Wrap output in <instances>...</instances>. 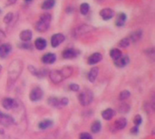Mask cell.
<instances>
[{
    "instance_id": "21",
    "label": "cell",
    "mask_w": 155,
    "mask_h": 139,
    "mask_svg": "<svg viewBox=\"0 0 155 139\" xmlns=\"http://www.w3.org/2000/svg\"><path fill=\"white\" fill-rule=\"evenodd\" d=\"M126 19H127V15H126L124 13H120V14H118L117 18H116V21H115V25L118 26V27L124 26V25L125 24Z\"/></svg>"
},
{
    "instance_id": "14",
    "label": "cell",
    "mask_w": 155,
    "mask_h": 139,
    "mask_svg": "<svg viewBox=\"0 0 155 139\" xmlns=\"http://www.w3.org/2000/svg\"><path fill=\"white\" fill-rule=\"evenodd\" d=\"M130 62V59L128 55H122L119 59L114 61V65L118 68H124L127 66Z\"/></svg>"
},
{
    "instance_id": "12",
    "label": "cell",
    "mask_w": 155,
    "mask_h": 139,
    "mask_svg": "<svg viewBox=\"0 0 155 139\" xmlns=\"http://www.w3.org/2000/svg\"><path fill=\"white\" fill-rule=\"evenodd\" d=\"M100 16L104 20V21H108L111 20L114 16V11L111 8H103L100 11Z\"/></svg>"
},
{
    "instance_id": "35",
    "label": "cell",
    "mask_w": 155,
    "mask_h": 139,
    "mask_svg": "<svg viewBox=\"0 0 155 139\" xmlns=\"http://www.w3.org/2000/svg\"><path fill=\"white\" fill-rule=\"evenodd\" d=\"M18 46L23 50H31L32 49V44H30L29 43H22Z\"/></svg>"
},
{
    "instance_id": "26",
    "label": "cell",
    "mask_w": 155,
    "mask_h": 139,
    "mask_svg": "<svg viewBox=\"0 0 155 139\" xmlns=\"http://www.w3.org/2000/svg\"><path fill=\"white\" fill-rule=\"evenodd\" d=\"M142 36H143V32L141 30H138V31L134 32V33H132V35L129 38H130L131 42H137L142 38Z\"/></svg>"
},
{
    "instance_id": "20",
    "label": "cell",
    "mask_w": 155,
    "mask_h": 139,
    "mask_svg": "<svg viewBox=\"0 0 155 139\" xmlns=\"http://www.w3.org/2000/svg\"><path fill=\"white\" fill-rule=\"evenodd\" d=\"M98 73H99V69L97 67H94L91 69V71L88 72L87 74V79L90 82H94L97 76H98Z\"/></svg>"
},
{
    "instance_id": "23",
    "label": "cell",
    "mask_w": 155,
    "mask_h": 139,
    "mask_svg": "<svg viewBox=\"0 0 155 139\" xmlns=\"http://www.w3.org/2000/svg\"><path fill=\"white\" fill-rule=\"evenodd\" d=\"M52 126H53V121L50 119H45L38 124V128L41 130H45V129L51 128Z\"/></svg>"
},
{
    "instance_id": "31",
    "label": "cell",
    "mask_w": 155,
    "mask_h": 139,
    "mask_svg": "<svg viewBox=\"0 0 155 139\" xmlns=\"http://www.w3.org/2000/svg\"><path fill=\"white\" fill-rule=\"evenodd\" d=\"M14 20V14L13 13H7L5 16L4 17V23L6 24H11V22Z\"/></svg>"
},
{
    "instance_id": "37",
    "label": "cell",
    "mask_w": 155,
    "mask_h": 139,
    "mask_svg": "<svg viewBox=\"0 0 155 139\" xmlns=\"http://www.w3.org/2000/svg\"><path fill=\"white\" fill-rule=\"evenodd\" d=\"M79 139H93V137L89 134V133H82L79 137Z\"/></svg>"
},
{
    "instance_id": "32",
    "label": "cell",
    "mask_w": 155,
    "mask_h": 139,
    "mask_svg": "<svg viewBox=\"0 0 155 139\" xmlns=\"http://www.w3.org/2000/svg\"><path fill=\"white\" fill-rule=\"evenodd\" d=\"M130 95H131V93H130L129 90H124V91H122L120 93L119 99H120V100H125L130 97Z\"/></svg>"
},
{
    "instance_id": "28",
    "label": "cell",
    "mask_w": 155,
    "mask_h": 139,
    "mask_svg": "<svg viewBox=\"0 0 155 139\" xmlns=\"http://www.w3.org/2000/svg\"><path fill=\"white\" fill-rule=\"evenodd\" d=\"M90 10V5L88 3H83L80 5V12L83 15H86L89 13Z\"/></svg>"
},
{
    "instance_id": "42",
    "label": "cell",
    "mask_w": 155,
    "mask_h": 139,
    "mask_svg": "<svg viewBox=\"0 0 155 139\" xmlns=\"http://www.w3.org/2000/svg\"><path fill=\"white\" fill-rule=\"evenodd\" d=\"M25 2H31L32 0H25Z\"/></svg>"
},
{
    "instance_id": "22",
    "label": "cell",
    "mask_w": 155,
    "mask_h": 139,
    "mask_svg": "<svg viewBox=\"0 0 155 139\" xmlns=\"http://www.w3.org/2000/svg\"><path fill=\"white\" fill-rule=\"evenodd\" d=\"M114 115H115V111L114 109H107L104 110L103 113H102V117L105 120L112 119L114 117Z\"/></svg>"
},
{
    "instance_id": "24",
    "label": "cell",
    "mask_w": 155,
    "mask_h": 139,
    "mask_svg": "<svg viewBox=\"0 0 155 139\" xmlns=\"http://www.w3.org/2000/svg\"><path fill=\"white\" fill-rule=\"evenodd\" d=\"M55 5V0H45L42 3L41 8L43 10H50L52 9Z\"/></svg>"
},
{
    "instance_id": "7",
    "label": "cell",
    "mask_w": 155,
    "mask_h": 139,
    "mask_svg": "<svg viewBox=\"0 0 155 139\" xmlns=\"http://www.w3.org/2000/svg\"><path fill=\"white\" fill-rule=\"evenodd\" d=\"M44 96V91L41 88L39 87H35L31 91H30V94H29V98L32 101L35 102V101H38L40 100Z\"/></svg>"
},
{
    "instance_id": "11",
    "label": "cell",
    "mask_w": 155,
    "mask_h": 139,
    "mask_svg": "<svg viewBox=\"0 0 155 139\" xmlns=\"http://www.w3.org/2000/svg\"><path fill=\"white\" fill-rule=\"evenodd\" d=\"M79 53L80 52L78 50H75L74 48H69V49H65L63 52V57L66 60L74 59V58H76L79 55Z\"/></svg>"
},
{
    "instance_id": "2",
    "label": "cell",
    "mask_w": 155,
    "mask_h": 139,
    "mask_svg": "<svg viewBox=\"0 0 155 139\" xmlns=\"http://www.w3.org/2000/svg\"><path fill=\"white\" fill-rule=\"evenodd\" d=\"M73 72H74V70H73L72 67L65 66V67H63L60 70L51 71L49 72V77H50V80L54 83L57 84V83H60L61 81H63L64 80L71 77Z\"/></svg>"
},
{
    "instance_id": "36",
    "label": "cell",
    "mask_w": 155,
    "mask_h": 139,
    "mask_svg": "<svg viewBox=\"0 0 155 139\" xmlns=\"http://www.w3.org/2000/svg\"><path fill=\"white\" fill-rule=\"evenodd\" d=\"M69 90H72V91L76 92V91H78L80 90V87H79V85H77L75 83H72V84L69 85Z\"/></svg>"
},
{
    "instance_id": "43",
    "label": "cell",
    "mask_w": 155,
    "mask_h": 139,
    "mask_svg": "<svg viewBox=\"0 0 155 139\" xmlns=\"http://www.w3.org/2000/svg\"><path fill=\"white\" fill-rule=\"evenodd\" d=\"M1 71H2V66L0 65V72H1Z\"/></svg>"
},
{
    "instance_id": "19",
    "label": "cell",
    "mask_w": 155,
    "mask_h": 139,
    "mask_svg": "<svg viewBox=\"0 0 155 139\" xmlns=\"http://www.w3.org/2000/svg\"><path fill=\"white\" fill-rule=\"evenodd\" d=\"M126 125H127V119L125 118H120L114 122V127L116 130H122L126 127Z\"/></svg>"
},
{
    "instance_id": "30",
    "label": "cell",
    "mask_w": 155,
    "mask_h": 139,
    "mask_svg": "<svg viewBox=\"0 0 155 139\" xmlns=\"http://www.w3.org/2000/svg\"><path fill=\"white\" fill-rule=\"evenodd\" d=\"M129 110H130V105L127 103H124L119 107V112L120 113L125 114V113L129 112Z\"/></svg>"
},
{
    "instance_id": "44",
    "label": "cell",
    "mask_w": 155,
    "mask_h": 139,
    "mask_svg": "<svg viewBox=\"0 0 155 139\" xmlns=\"http://www.w3.org/2000/svg\"><path fill=\"white\" fill-rule=\"evenodd\" d=\"M0 14H1V10H0Z\"/></svg>"
},
{
    "instance_id": "29",
    "label": "cell",
    "mask_w": 155,
    "mask_h": 139,
    "mask_svg": "<svg viewBox=\"0 0 155 139\" xmlns=\"http://www.w3.org/2000/svg\"><path fill=\"white\" fill-rule=\"evenodd\" d=\"M131 40H130V38L128 37H125V38H123L120 42H119V43H118V45H119V47H121V48H126V47H128L130 44H131Z\"/></svg>"
},
{
    "instance_id": "41",
    "label": "cell",
    "mask_w": 155,
    "mask_h": 139,
    "mask_svg": "<svg viewBox=\"0 0 155 139\" xmlns=\"http://www.w3.org/2000/svg\"><path fill=\"white\" fill-rule=\"evenodd\" d=\"M2 139H13V138H10V137H3Z\"/></svg>"
},
{
    "instance_id": "9",
    "label": "cell",
    "mask_w": 155,
    "mask_h": 139,
    "mask_svg": "<svg viewBox=\"0 0 155 139\" xmlns=\"http://www.w3.org/2000/svg\"><path fill=\"white\" fill-rule=\"evenodd\" d=\"M18 105V102L11 98H5L2 100V106L5 109H13L15 108H16Z\"/></svg>"
},
{
    "instance_id": "39",
    "label": "cell",
    "mask_w": 155,
    "mask_h": 139,
    "mask_svg": "<svg viewBox=\"0 0 155 139\" xmlns=\"http://www.w3.org/2000/svg\"><path fill=\"white\" fill-rule=\"evenodd\" d=\"M15 2H16V0H7V1H6V5H14Z\"/></svg>"
},
{
    "instance_id": "18",
    "label": "cell",
    "mask_w": 155,
    "mask_h": 139,
    "mask_svg": "<svg viewBox=\"0 0 155 139\" xmlns=\"http://www.w3.org/2000/svg\"><path fill=\"white\" fill-rule=\"evenodd\" d=\"M46 45H47V42L45 39L42 38V37H39L37 38L35 41V47L39 50V51H43L46 48Z\"/></svg>"
},
{
    "instance_id": "27",
    "label": "cell",
    "mask_w": 155,
    "mask_h": 139,
    "mask_svg": "<svg viewBox=\"0 0 155 139\" xmlns=\"http://www.w3.org/2000/svg\"><path fill=\"white\" fill-rule=\"evenodd\" d=\"M101 129H102V124H101V122L100 121H94L93 123L92 127H91L92 132L94 133V134H97V133H99L101 131Z\"/></svg>"
},
{
    "instance_id": "40",
    "label": "cell",
    "mask_w": 155,
    "mask_h": 139,
    "mask_svg": "<svg viewBox=\"0 0 155 139\" xmlns=\"http://www.w3.org/2000/svg\"><path fill=\"white\" fill-rule=\"evenodd\" d=\"M5 36L4 32L0 30V42H2V40H3V39H5Z\"/></svg>"
},
{
    "instance_id": "4",
    "label": "cell",
    "mask_w": 155,
    "mask_h": 139,
    "mask_svg": "<svg viewBox=\"0 0 155 139\" xmlns=\"http://www.w3.org/2000/svg\"><path fill=\"white\" fill-rule=\"evenodd\" d=\"M78 100L82 106H88L92 103L94 100V94L90 90H84L79 94Z\"/></svg>"
},
{
    "instance_id": "3",
    "label": "cell",
    "mask_w": 155,
    "mask_h": 139,
    "mask_svg": "<svg viewBox=\"0 0 155 139\" xmlns=\"http://www.w3.org/2000/svg\"><path fill=\"white\" fill-rule=\"evenodd\" d=\"M51 20H52V15L50 14H47V13L43 14L40 16V19L35 24V30L40 33H44L47 31L50 27Z\"/></svg>"
},
{
    "instance_id": "15",
    "label": "cell",
    "mask_w": 155,
    "mask_h": 139,
    "mask_svg": "<svg viewBox=\"0 0 155 139\" xmlns=\"http://www.w3.org/2000/svg\"><path fill=\"white\" fill-rule=\"evenodd\" d=\"M41 60H42V62L45 64H53L56 61V55L54 53L48 52L43 55Z\"/></svg>"
},
{
    "instance_id": "5",
    "label": "cell",
    "mask_w": 155,
    "mask_h": 139,
    "mask_svg": "<svg viewBox=\"0 0 155 139\" xmlns=\"http://www.w3.org/2000/svg\"><path fill=\"white\" fill-rule=\"evenodd\" d=\"M48 104L51 107L54 108H57V109H61L63 107H65L69 100L67 98H57V97H50L47 100Z\"/></svg>"
},
{
    "instance_id": "10",
    "label": "cell",
    "mask_w": 155,
    "mask_h": 139,
    "mask_svg": "<svg viewBox=\"0 0 155 139\" xmlns=\"http://www.w3.org/2000/svg\"><path fill=\"white\" fill-rule=\"evenodd\" d=\"M12 52V46L9 43H1L0 44V58H6Z\"/></svg>"
},
{
    "instance_id": "34",
    "label": "cell",
    "mask_w": 155,
    "mask_h": 139,
    "mask_svg": "<svg viewBox=\"0 0 155 139\" xmlns=\"http://www.w3.org/2000/svg\"><path fill=\"white\" fill-rule=\"evenodd\" d=\"M28 70H29V71H30V72H31L33 75L39 77V71H38L37 69H35L34 66H32V65H29V66H28Z\"/></svg>"
},
{
    "instance_id": "33",
    "label": "cell",
    "mask_w": 155,
    "mask_h": 139,
    "mask_svg": "<svg viewBox=\"0 0 155 139\" xmlns=\"http://www.w3.org/2000/svg\"><path fill=\"white\" fill-rule=\"evenodd\" d=\"M143 122V118L140 115H136L135 118H134V123L135 124V127H139Z\"/></svg>"
},
{
    "instance_id": "38",
    "label": "cell",
    "mask_w": 155,
    "mask_h": 139,
    "mask_svg": "<svg viewBox=\"0 0 155 139\" xmlns=\"http://www.w3.org/2000/svg\"><path fill=\"white\" fill-rule=\"evenodd\" d=\"M138 132H139L138 127H134V128H133L132 130H131V133H132V134H134V135L138 134Z\"/></svg>"
},
{
    "instance_id": "16",
    "label": "cell",
    "mask_w": 155,
    "mask_h": 139,
    "mask_svg": "<svg viewBox=\"0 0 155 139\" xmlns=\"http://www.w3.org/2000/svg\"><path fill=\"white\" fill-rule=\"evenodd\" d=\"M103 59V55L100 52H94L93 54H91L88 58V64L90 65H94L96 64L98 62H100Z\"/></svg>"
},
{
    "instance_id": "6",
    "label": "cell",
    "mask_w": 155,
    "mask_h": 139,
    "mask_svg": "<svg viewBox=\"0 0 155 139\" xmlns=\"http://www.w3.org/2000/svg\"><path fill=\"white\" fill-rule=\"evenodd\" d=\"M15 123V118L8 115V114H5V113H3L1 110H0V124L4 127H10L12 125H14Z\"/></svg>"
},
{
    "instance_id": "1",
    "label": "cell",
    "mask_w": 155,
    "mask_h": 139,
    "mask_svg": "<svg viewBox=\"0 0 155 139\" xmlns=\"http://www.w3.org/2000/svg\"><path fill=\"white\" fill-rule=\"evenodd\" d=\"M23 71V62L20 60H14L7 70V86L12 87Z\"/></svg>"
},
{
    "instance_id": "17",
    "label": "cell",
    "mask_w": 155,
    "mask_h": 139,
    "mask_svg": "<svg viewBox=\"0 0 155 139\" xmlns=\"http://www.w3.org/2000/svg\"><path fill=\"white\" fill-rule=\"evenodd\" d=\"M19 37H20V40L23 41L24 43H28L29 41H31L33 37V33L30 30H23L20 33Z\"/></svg>"
},
{
    "instance_id": "8",
    "label": "cell",
    "mask_w": 155,
    "mask_h": 139,
    "mask_svg": "<svg viewBox=\"0 0 155 139\" xmlns=\"http://www.w3.org/2000/svg\"><path fill=\"white\" fill-rule=\"evenodd\" d=\"M64 40H65V36L63 33H54L51 37V45L54 48L58 47L62 43L64 42Z\"/></svg>"
},
{
    "instance_id": "25",
    "label": "cell",
    "mask_w": 155,
    "mask_h": 139,
    "mask_svg": "<svg viewBox=\"0 0 155 139\" xmlns=\"http://www.w3.org/2000/svg\"><path fill=\"white\" fill-rule=\"evenodd\" d=\"M122 52L117 49V48H114L110 51V57L114 60V61H116L117 59H119L121 56H122Z\"/></svg>"
},
{
    "instance_id": "13",
    "label": "cell",
    "mask_w": 155,
    "mask_h": 139,
    "mask_svg": "<svg viewBox=\"0 0 155 139\" xmlns=\"http://www.w3.org/2000/svg\"><path fill=\"white\" fill-rule=\"evenodd\" d=\"M93 30V27L92 26H89V25H86V24H84V25H80L78 26L77 28H75L74 30V36H81V35H84L89 32H91Z\"/></svg>"
}]
</instances>
